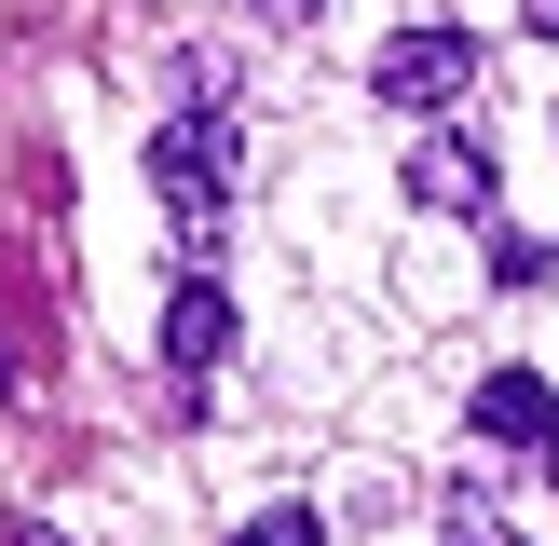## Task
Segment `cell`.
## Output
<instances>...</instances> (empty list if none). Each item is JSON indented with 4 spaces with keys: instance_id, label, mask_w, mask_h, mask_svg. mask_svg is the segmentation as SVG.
Wrapping results in <instances>:
<instances>
[{
    "instance_id": "obj_1",
    "label": "cell",
    "mask_w": 559,
    "mask_h": 546,
    "mask_svg": "<svg viewBox=\"0 0 559 546\" xmlns=\"http://www.w3.org/2000/svg\"><path fill=\"white\" fill-rule=\"evenodd\" d=\"M151 191L191 218V233H205V218L233 205V123H218V109H178V123L151 136Z\"/></svg>"
},
{
    "instance_id": "obj_2",
    "label": "cell",
    "mask_w": 559,
    "mask_h": 546,
    "mask_svg": "<svg viewBox=\"0 0 559 546\" xmlns=\"http://www.w3.org/2000/svg\"><path fill=\"white\" fill-rule=\"evenodd\" d=\"M369 82H382V96H396V109H451L464 82H478V41H464V27H396Z\"/></svg>"
},
{
    "instance_id": "obj_3",
    "label": "cell",
    "mask_w": 559,
    "mask_h": 546,
    "mask_svg": "<svg viewBox=\"0 0 559 546\" xmlns=\"http://www.w3.org/2000/svg\"><path fill=\"white\" fill-rule=\"evenodd\" d=\"M409 205L478 218V205H491V151H478L464 123H424V136H409Z\"/></svg>"
},
{
    "instance_id": "obj_4",
    "label": "cell",
    "mask_w": 559,
    "mask_h": 546,
    "mask_svg": "<svg viewBox=\"0 0 559 546\" xmlns=\"http://www.w3.org/2000/svg\"><path fill=\"white\" fill-rule=\"evenodd\" d=\"M218 355H233V300H218L205 273H191V287L164 300V369L191 382V369H218Z\"/></svg>"
},
{
    "instance_id": "obj_5",
    "label": "cell",
    "mask_w": 559,
    "mask_h": 546,
    "mask_svg": "<svg viewBox=\"0 0 559 546\" xmlns=\"http://www.w3.org/2000/svg\"><path fill=\"white\" fill-rule=\"evenodd\" d=\"M478 437H519V451H546V437H559V396H546L533 369H491V382H478Z\"/></svg>"
},
{
    "instance_id": "obj_6",
    "label": "cell",
    "mask_w": 559,
    "mask_h": 546,
    "mask_svg": "<svg viewBox=\"0 0 559 546\" xmlns=\"http://www.w3.org/2000/svg\"><path fill=\"white\" fill-rule=\"evenodd\" d=\"M233 546H328V519H314V506H273V519H246Z\"/></svg>"
},
{
    "instance_id": "obj_7",
    "label": "cell",
    "mask_w": 559,
    "mask_h": 546,
    "mask_svg": "<svg viewBox=\"0 0 559 546\" xmlns=\"http://www.w3.org/2000/svg\"><path fill=\"white\" fill-rule=\"evenodd\" d=\"M451 546H519V533H506V506H491V491H451Z\"/></svg>"
},
{
    "instance_id": "obj_8",
    "label": "cell",
    "mask_w": 559,
    "mask_h": 546,
    "mask_svg": "<svg viewBox=\"0 0 559 546\" xmlns=\"http://www.w3.org/2000/svg\"><path fill=\"white\" fill-rule=\"evenodd\" d=\"M0 546H69V533H41V519H27V533H0Z\"/></svg>"
},
{
    "instance_id": "obj_9",
    "label": "cell",
    "mask_w": 559,
    "mask_h": 546,
    "mask_svg": "<svg viewBox=\"0 0 559 546\" xmlns=\"http://www.w3.org/2000/svg\"><path fill=\"white\" fill-rule=\"evenodd\" d=\"M533 41H559V0H533Z\"/></svg>"
},
{
    "instance_id": "obj_10",
    "label": "cell",
    "mask_w": 559,
    "mask_h": 546,
    "mask_svg": "<svg viewBox=\"0 0 559 546\" xmlns=\"http://www.w3.org/2000/svg\"><path fill=\"white\" fill-rule=\"evenodd\" d=\"M546 491H559V437H546Z\"/></svg>"
},
{
    "instance_id": "obj_11",
    "label": "cell",
    "mask_w": 559,
    "mask_h": 546,
    "mask_svg": "<svg viewBox=\"0 0 559 546\" xmlns=\"http://www.w3.org/2000/svg\"><path fill=\"white\" fill-rule=\"evenodd\" d=\"M273 14H314V0H273Z\"/></svg>"
}]
</instances>
